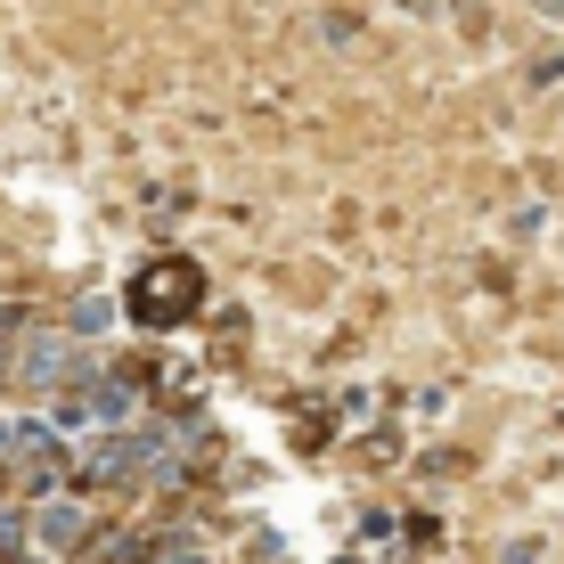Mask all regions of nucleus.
<instances>
[{
  "mask_svg": "<svg viewBox=\"0 0 564 564\" xmlns=\"http://www.w3.org/2000/svg\"><path fill=\"white\" fill-rule=\"evenodd\" d=\"M131 303L155 319V303H197V270H155V279L131 286Z\"/></svg>",
  "mask_w": 564,
  "mask_h": 564,
  "instance_id": "obj_1",
  "label": "nucleus"
},
{
  "mask_svg": "<svg viewBox=\"0 0 564 564\" xmlns=\"http://www.w3.org/2000/svg\"><path fill=\"white\" fill-rule=\"evenodd\" d=\"M42 540H50V549H66V540H83V516H74V508H42Z\"/></svg>",
  "mask_w": 564,
  "mask_h": 564,
  "instance_id": "obj_2",
  "label": "nucleus"
}]
</instances>
